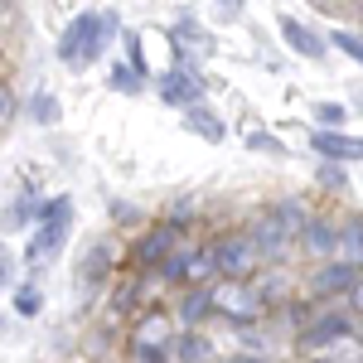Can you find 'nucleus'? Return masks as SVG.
I'll return each mask as SVG.
<instances>
[{
    "label": "nucleus",
    "mask_w": 363,
    "mask_h": 363,
    "mask_svg": "<svg viewBox=\"0 0 363 363\" xmlns=\"http://www.w3.org/2000/svg\"><path fill=\"white\" fill-rule=\"evenodd\" d=\"M359 15H363V0H359Z\"/></svg>",
    "instance_id": "38"
},
{
    "label": "nucleus",
    "mask_w": 363,
    "mask_h": 363,
    "mask_svg": "<svg viewBox=\"0 0 363 363\" xmlns=\"http://www.w3.org/2000/svg\"><path fill=\"white\" fill-rule=\"evenodd\" d=\"M335 242H339V223H330V218H306V228H301V238H296V247L306 252V257H335Z\"/></svg>",
    "instance_id": "11"
},
{
    "label": "nucleus",
    "mask_w": 363,
    "mask_h": 363,
    "mask_svg": "<svg viewBox=\"0 0 363 363\" xmlns=\"http://www.w3.org/2000/svg\"><path fill=\"white\" fill-rule=\"evenodd\" d=\"M223 5H228V10H242V0H223Z\"/></svg>",
    "instance_id": "33"
},
{
    "label": "nucleus",
    "mask_w": 363,
    "mask_h": 363,
    "mask_svg": "<svg viewBox=\"0 0 363 363\" xmlns=\"http://www.w3.org/2000/svg\"><path fill=\"white\" fill-rule=\"evenodd\" d=\"M325 5H339V0H325Z\"/></svg>",
    "instance_id": "37"
},
{
    "label": "nucleus",
    "mask_w": 363,
    "mask_h": 363,
    "mask_svg": "<svg viewBox=\"0 0 363 363\" xmlns=\"http://www.w3.org/2000/svg\"><path fill=\"white\" fill-rule=\"evenodd\" d=\"M247 145H252V150H262V155H286V145H281L277 136H262V131H252Z\"/></svg>",
    "instance_id": "28"
},
{
    "label": "nucleus",
    "mask_w": 363,
    "mask_h": 363,
    "mask_svg": "<svg viewBox=\"0 0 363 363\" xmlns=\"http://www.w3.org/2000/svg\"><path fill=\"white\" fill-rule=\"evenodd\" d=\"M29 116H34L39 126H58L63 107H58V97H49V92H34V102H29Z\"/></svg>",
    "instance_id": "19"
},
{
    "label": "nucleus",
    "mask_w": 363,
    "mask_h": 363,
    "mask_svg": "<svg viewBox=\"0 0 363 363\" xmlns=\"http://www.w3.org/2000/svg\"><path fill=\"white\" fill-rule=\"evenodd\" d=\"M0 335H5V315H0Z\"/></svg>",
    "instance_id": "34"
},
{
    "label": "nucleus",
    "mask_w": 363,
    "mask_h": 363,
    "mask_svg": "<svg viewBox=\"0 0 363 363\" xmlns=\"http://www.w3.org/2000/svg\"><path fill=\"white\" fill-rule=\"evenodd\" d=\"M359 281V267H349V262H339L330 257L325 267H315V277H310V296L315 301H330V296H349V286Z\"/></svg>",
    "instance_id": "7"
},
{
    "label": "nucleus",
    "mask_w": 363,
    "mask_h": 363,
    "mask_svg": "<svg viewBox=\"0 0 363 363\" xmlns=\"http://www.w3.org/2000/svg\"><path fill=\"white\" fill-rule=\"evenodd\" d=\"M155 97L165 102V107H194V102H203V78H199L194 68H169V73H160V83H155Z\"/></svg>",
    "instance_id": "6"
},
{
    "label": "nucleus",
    "mask_w": 363,
    "mask_h": 363,
    "mask_svg": "<svg viewBox=\"0 0 363 363\" xmlns=\"http://www.w3.org/2000/svg\"><path fill=\"white\" fill-rule=\"evenodd\" d=\"M310 150L335 160V165H349V160H363V136H344V131H310Z\"/></svg>",
    "instance_id": "8"
},
{
    "label": "nucleus",
    "mask_w": 363,
    "mask_h": 363,
    "mask_svg": "<svg viewBox=\"0 0 363 363\" xmlns=\"http://www.w3.org/2000/svg\"><path fill=\"white\" fill-rule=\"evenodd\" d=\"M335 257H339V262H349V267H359V272H363V213H349V218L339 223V242H335Z\"/></svg>",
    "instance_id": "12"
},
{
    "label": "nucleus",
    "mask_w": 363,
    "mask_h": 363,
    "mask_svg": "<svg viewBox=\"0 0 363 363\" xmlns=\"http://www.w3.org/2000/svg\"><path fill=\"white\" fill-rule=\"evenodd\" d=\"M140 87H145V73L126 68V63H116V68H112V92H126V97H131V92H140Z\"/></svg>",
    "instance_id": "20"
},
{
    "label": "nucleus",
    "mask_w": 363,
    "mask_h": 363,
    "mask_svg": "<svg viewBox=\"0 0 363 363\" xmlns=\"http://www.w3.org/2000/svg\"><path fill=\"white\" fill-rule=\"evenodd\" d=\"M306 203L301 199H286V203H272V208H262L257 218H252L247 238L257 257H281L286 247H296V238H301V228H306Z\"/></svg>",
    "instance_id": "2"
},
{
    "label": "nucleus",
    "mask_w": 363,
    "mask_h": 363,
    "mask_svg": "<svg viewBox=\"0 0 363 363\" xmlns=\"http://www.w3.org/2000/svg\"><path fill=\"white\" fill-rule=\"evenodd\" d=\"M344 107H339V102H315V121H320V126H325V131H339V126H344Z\"/></svg>",
    "instance_id": "24"
},
{
    "label": "nucleus",
    "mask_w": 363,
    "mask_h": 363,
    "mask_svg": "<svg viewBox=\"0 0 363 363\" xmlns=\"http://www.w3.org/2000/svg\"><path fill=\"white\" fill-rule=\"evenodd\" d=\"M107 272H112V247H107V242H92V252L83 257V281H87V286H97Z\"/></svg>",
    "instance_id": "17"
},
{
    "label": "nucleus",
    "mask_w": 363,
    "mask_h": 363,
    "mask_svg": "<svg viewBox=\"0 0 363 363\" xmlns=\"http://www.w3.org/2000/svg\"><path fill=\"white\" fill-rule=\"evenodd\" d=\"M169 359L174 363H208L213 359V344L199 335V330H184V335L169 344Z\"/></svg>",
    "instance_id": "15"
},
{
    "label": "nucleus",
    "mask_w": 363,
    "mask_h": 363,
    "mask_svg": "<svg viewBox=\"0 0 363 363\" xmlns=\"http://www.w3.org/2000/svg\"><path fill=\"white\" fill-rule=\"evenodd\" d=\"M203 315H213V301H208V291H203V286H194V291L184 296V306H179V320H184V325L194 330Z\"/></svg>",
    "instance_id": "18"
},
{
    "label": "nucleus",
    "mask_w": 363,
    "mask_h": 363,
    "mask_svg": "<svg viewBox=\"0 0 363 363\" xmlns=\"http://www.w3.org/2000/svg\"><path fill=\"white\" fill-rule=\"evenodd\" d=\"M116 10H92V15H73V25L63 29V39H58V63H68V68H78V63H92V58L107 54V44L116 39Z\"/></svg>",
    "instance_id": "1"
},
{
    "label": "nucleus",
    "mask_w": 363,
    "mask_h": 363,
    "mask_svg": "<svg viewBox=\"0 0 363 363\" xmlns=\"http://www.w3.org/2000/svg\"><path fill=\"white\" fill-rule=\"evenodd\" d=\"M63 242H68V223H39L34 238H29V247H25V262L29 267H44V262H54L58 252H63Z\"/></svg>",
    "instance_id": "10"
},
{
    "label": "nucleus",
    "mask_w": 363,
    "mask_h": 363,
    "mask_svg": "<svg viewBox=\"0 0 363 363\" xmlns=\"http://www.w3.org/2000/svg\"><path fill=\"white\" fill-rule=\"evenodd\" d=\"M174 39H189V44H199V49H203V54L213 49V39H208V34H203L194 20H179V25H174Z\"/></svg>",
    "instance_id": "27"
},
{
    "label": "nucleus",
    "mask_w": 363,
    "mask_h": 363,
    "mask_svg": "<svg viewBox=\"0 0 363 363\" xmlns=\"http://www.w3.org/2000/svg\"><path fill=\"white\" fill-rule=\"evenodd\" d=\"M107 208H112V223H121V228H140V208L131 203V199H112Z\"/></svg>",
    "instance_id": "25"
},
{
    "label": "nucleus",
    "mask_w": 363,
    "mask_h": 363,
    "mask_svg": "<svg viewBox=\"0 0 363 363\" xmlns=\"http://www.w3.org/2000/svg\"><path fill=\"white\" fill-rule=\"evenodd\" d=\"M208 301H213V315H228L233 325H252V320L267 310V296H262L257 286H242V281L208 286Z\"/></svg>",
    "instance_id": "3"
},
{
    "label": "nucleus",
    "mask_w": 363,
    "mask_h": 363,
    "mask_svg": "<svg viewBox=\"0 0 363 363\" xmlns=\"http://www.w3.org/2000/svg\"><path fill=\"white\" fill-rule=\"evenodd\" d=\"M208 257H213V272H218L223 281H247L252 272H257V262H262L247 233H228V238L208 252Z\"/></svg>",
    "instance_id": "4"
},
{
    "label": "nucleus",
    "mask_w": 363,
    "mask_h": 363,
    "mask_svg": "<svg viewBox=\"0 0 363 363\" xmlns=\"http://www.w3.org/2000/svg\"><path fill=\"white\" fill-rule=\"evenodd\" d=\"M315 179H320L325 189H335V194H344V189H349V174H344V169H339L335 160H325V165L315 169Z\"/></svg>",
    "instance_id": "23"
},
{
    "label": "nucleus",
    "mask_w": 363,
    "mask_h": 363,
    "mask_svg": "<svg viewBox=\"0 0 363 363\" xmlns=\"http://www.w3.org/2000/svg\"><path fill=\"white\" fill-rule=\"evenodd\" d=\"M359 112H363V92H359Z\"/></svg>",
    "instance_id": "35"
},
{
    "label": "nucleus",
    "mask_w": 363,
    "mask_h": 363,
    "mask_svg": "<svg viewBox=\"0 0 363 363\" xmlns=\"http://www.w3.org/2000/svg\"><path fill=\"white\" fill-rule=\"evenodd\" d=\"M349 301H354V310H363V277L349 286Z\"/></svg>",
    "instance_id": "29"
},
{
    "label": "nucleus",
    "mask_w": 363,
    "mask_h": 363,
    "mask_svg": "<svg viewBox=\"0 0 363 363\" xmlns=\"http://www.w3.org/2000/svg\"><path fill=\"white\" fill-rule=\"evenodd\" d=\"M349 335H354V320H349L344 310H325V315H315L306 330H301V349H310V354H325V349L344 344Z\"/></svg>",
    "instance_id": "5"
},
{
    "label": "nucleus",
    "mask_w": 363,
    "mask_h": 363,
    "mask_svg": "<svg viewBox=\"0 0 363 363\" xmlns=\"http://www.w3.org/2000/svg\"><path fill=\"white\" fill-rule=\"evenodd\" d=\"M184 131H194V136H203L208 145H218V140L228 136L223 116H218V112H208L203 102H194V107H184Z\"/></svg>",
    "instance_id": "13"
},
{
    "label": "nucleus",
    "mask_w": 363,
    "mask_h": 363,
    "mask_svg": "<svg viewBox=\"0 0 363 363\" xmlns=\"http://www.w3.org/2000/svg\"><path fill=\"white\" fill-rule=\"evenodd\" d=\"M325 44H330V49H344V54L354 58V63H363V39H359V34H349V29H335Z\"/></svg>",
    "instance_id": "22"
},
{
    "label": "nucleus",
    "mask_w": 363,
    "mask_h": 363,
    "mask_svg": "<svg viewBox=\"0 0 363 363\" xmlns=\"http://www.w3.org/2000/svg\"><path fill=\"white\" fill-rule=\"evenodd\" d=\"M15 310H20V315H39V310H44V291H39L34 281H25V286L15 291Z\"/></svg>",
    "instance_id": "21"
},
{
    "label": "nucleus",
    "mask_w": 363,
    "mask_h": 363,
    "mask_svg": "<svg viewBox=\"0 0 363 363\" xmlns=\"http://www.w3.org/2000/svg\"><path fill=\"white\" fill-rule=\"evenodd\" d=\"M277 29H281V39L291 44V54H301V58H325V54H330L325 34H320V29H310V25H301L296 15H281Z\"/></svg>",
    "instance_id": "9"
},
{
    "label": "nucleus",
    "mask_w": 363,
    "mask_h": 363,
    "mask_svg": "<svg viewBox=\"0 0 363 363\" xmlns=\"http://www.w3.org/2000/svg\"><path fill=\"white\" fill-rule=\"evenodd\" d=\"M34 208H39V199H29V194L15 199V203L0 213V228H5V233H25V228L34 223Z\"/></svg>",
    "instance_id": "16"
},
{
    "label": "nucleus",
    "mask_w": 363,
    "mask_h": 363,
    "mask_svg": "<svg viewBox=\"0 0 363 363\" xmlns=\"http://www.w3.org/2000/svg\"><path fill=\"white\" fill-rule=\"evenodd\" d=\"M10 112H15V97H10V92L0 87V116H10Z\"/></svg>",
    "instance_id": "31"
},
{
    "label": "nucleus",
    "mask_w": 363,
    "mask_h": 363,
    "mask_svg": "<svg viewBox=\"0 0 363 363\" xmlns=\"http://www.w3.org/2000/svg\"><path fill=\"white\" fill-rule=\"evenodd\" d=\"M228 363H267V359H257V354H238V359H228Z\"/></svg>",
    "instance_id": "32"
},
{
    "label": "nucleus",
    "mask_w": 363,
    "mask_h": 363,
    "mask_svg": "<svg viewBox=\"0 0 363 363\" xmlns=\"http://www.w3.org/2000/svg\"><path fill=\"white\" fill-rule=\"evenodd\" d=\"M169 252H179V247H174V228H150V233L140 238L136 262H145V267H160Z\"/></svg>",
    "instance_id": "14"
},
{
    "label": "nucleus",
    "mask_w": 363,
    "mask_h": 363,
    "mask_svg": "<svg viewBox=\"0 0 363 363\" xmlns=\"http://www.w3.org/2000/svg\"><path fill=\"white\" fill-rule=\"evenodd\" d=\"M0 286H10V252L0 247Z\"/></svg>",
    "instance_id": "30"
},
{
    "label": "nucleus",
    "mask_w": 363,
    "mask_h": 363,
    "mask_svg": "<svg viewBox=\"0 0 363 363\" xmlns=\"http://www.w3.org/2000/svg\"><path fill=\"white\" fill-rule=\"evenodd\" d=\"M136 359H140V363H169V344H155V339H136Z\"/></svg>",
    "instance_id": "26"
},
{
    "label": "nucleus",
    "mask_w": 363,
    "mask_h": 363,
    "mask_svg": "<svg viewBox=\"0 0 363 363\" xmlns=\"http://www.w3.org/2000/svg\"><path fill=\"white\" fill-rule=\"evenodd\" d=\"M310 363H330V359H310Z\"/></svg>",
    "instance_id": "36"
}]
</instances>
